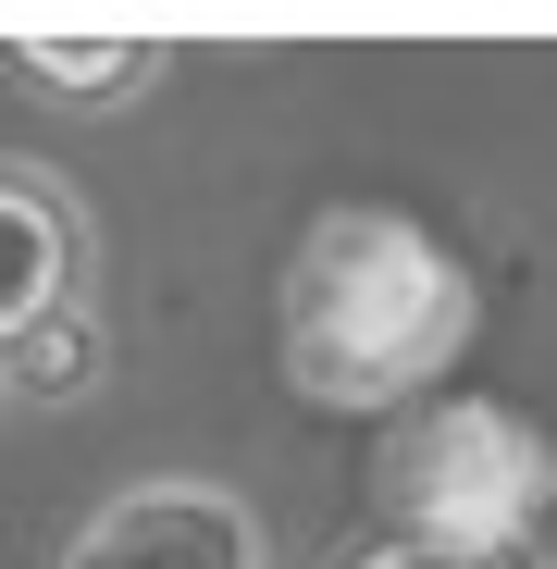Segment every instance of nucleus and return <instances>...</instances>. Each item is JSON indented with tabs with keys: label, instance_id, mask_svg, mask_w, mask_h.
<instances>
[{
	"label": "nucleus",
	"instance_id": "1",
	"mask_svg": "<svg viewBox=\"0 0 557 569\" xmlns=\"http://www.w3.org/2000/svg\"><path fill=\"white\" fill-rule=\"evenodd\" d=\"M471 322H484V284L446 236H421L397 211H322L286 260L272 347H286V385L310 409L385 421V409H421L446 385Z\"/></svg>",
	"mask_w": 557,
	"mask_h": 569
},
{
	"label": "nucleus",
	"instance_id": "2",
	"mask_svg": "<svg viewBox=\"0 0 557 569\" xmlns=\"http://www.w3.org/2000/svg\"><path fill=\"white\" fill-rule=\"evenodd\" d=\"M385 545H484V557H520L533 520H545V446L484 409V397H434L385 433Z\"/></svg>",
	"mask_w": 557,
	"mask_h": 569
},
{
	"label": "nucleus",
	"instance_id": "3",
	"mask_svg": "<svg viewBox=\"0 0 557 569\" xmlns=\"http://www.w3.org/2000/svg\"><path fill=\"white\" fill-rule=\"evenodd\" d=\"M62 569H272V557H260V508L223 483H125L112 508H87Z\"/></svg>",
	"mask_w": 557,
	"mask_h": 569
},
{
	"label": "nucleus",
	"instance_id": "4",
	"mask_svg": "<svg viewBox=\"0 0 557 569\" xmlns=\"http://www.w3.org/2000/svg\"><path fill=\"white\" fill-rule=\"evenodd\" d=\"M50 310H87V223L62 186L0 173V347L38 335Z\"/></svg>",
	"mask_w": 557,
	"mask_h": 569
},
{
	"label": "nucleus",
	"instance_id": "5",
	"mask_svg": "<svg viewBox=\"0 0 557 569\" xmlns=\"http://www.w3.org/2000/svg\"><path fill=\"white\" fill-rule=\"evenodd\" d=\"M13 74L38 87V100H62V112H112V100H137V87L161 74V38H74V26H26L13 38Z\"/></svg>",
	"mask_w": 557,
	"mask_h": 569
},
{
	"label": "nucleus",
	"instance_id": "6",
	"mask_svg": "<svg viewBox=\"0 0 557 569\" xmlns=\"http://www.w3.org/2000/svg\"><path fill=\"white\" fill-rule=\"evenodd\" d=\"M0 385L13 397H74V385H100V310H50L38 335L0 347Z\"/></svg>",
	"mask_w": 557,
	"mask_h": 569
},
{
	"label": "nucleus",
	"instance_id": "7",
	"mask_svg": "<svg viewBox=\"0 0 557 569\" xmlns=\"http://www.w3.org/2000/svg\"><path fill=\"white\" fill-rule=\"evenodd\" d=\"M347 569H533V557H484V545H359Z\"/></svg>",
	"mask_w": 557,
	"mask_h": 569
}]
</instances>
